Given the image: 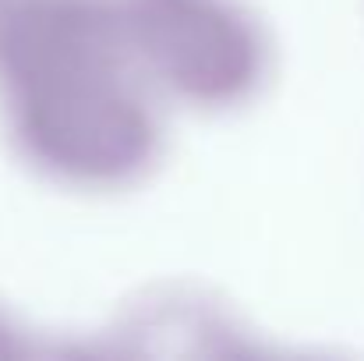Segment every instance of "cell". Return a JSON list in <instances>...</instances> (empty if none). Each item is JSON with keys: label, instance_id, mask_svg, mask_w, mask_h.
<instances>
[{"label": "cell", "instance_id": "cell-1", "mask_svg": "<svg viewBox=\"0 0 364 361\" xmlns=\"http://www.w3.org/2000/svg\"><path fill=\"white\" fill-rule=\"evenodd\" d=\"M0 89L25 156L71 184H121L156 152L117 4L0 0Z\"/></svg>", "mask_w": 364, "mask_h": 361}, {"label": "cell", "instance_id": "cell-2", "mask_svg": "<svg viewBox=\"0 0 364 361\" xmlns=\"http://www.w3.org/2000/svg\"><path fill=\"white\" fill-rule=\"evenodd\" d=\"M131 64L195 107L244 100L262 78V36L234 0H117Z\"/></svg>", "mask_w": 364, "mask_h": 361}]
</instances>
